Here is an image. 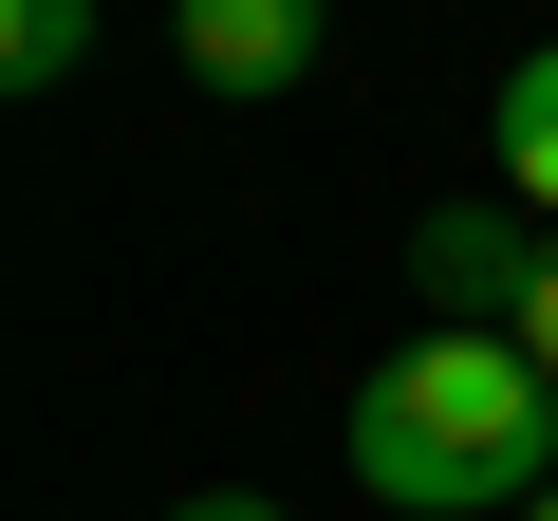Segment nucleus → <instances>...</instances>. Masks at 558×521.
<instances>
[{
    "instance_id": "39448f33",
    "label": "nucleus",
    "mask_w": 558,
    "mask_h": 521,
    "mask_svg": "<svg viewBox=\"0 0 558 521\" xmlns=\"http://www.w3.org/2000/svg\"><path fill=\"white\" fill-rule=\"evenodd\" d=\"M94 57V0H0V94H57Z\"/></svg>"
},
{
    "instance_id": "f03ea898",
    "label": "nucleus",
    "mask_w": 558,
    "mask_h": 521,
    "mask_svg": "<svg viewBox=\"0 0 558 521\" xmlns=\"http://www.w3.org/2000/svg\"><path fill=\"white\" fill-rule=\"evenodd\" d=\"M410 280H428V336H521L539 242H521V205H428L410 223Z\"/></svg>"
},
{
    "instance_id": "423d86ee",
    "label": "nucleus",
    "mask_w": 558,
    "mask_h": 521,
    "mask_svg": "<svg viewBox=\"0 0 558 521\" xmlns=\"http://www.w3.org/2000/svg\"><path fill=\"white\" fill-rule=\"evenodd\" d=\"M521 354L558 373V242H539V299H521Z\"/></svg>"
},
{
    "instance_id": "7ed1b4c3",
    "label": "nucleus",
    "mask_w": 558,
    "mask_h": 521,
    "mask_svg": "<svg viewBox=\"0 0 558 521\" xmlns=\"http://www.w3.org/2000/svg\"><path fill=\"white\" fill-rule=\"evenodd\" d=\"M317 38H336V0H168V57L205 75V94H299L317 75Z\"/></svg>"
},
{
    "instance_id": "20e7f679",
    "label": "nucleus",
    "mask_w": 558,
    "mask_h": 521,
    "mask_svg": "<svg viewBox=\"0 0 558 521\" xmlns=\"http://www.w3.org/2000/svg\"><path fill=\"white\" fill-rule=\"evenodd\" d=\"M484 149H502V205L521 223H558V38L502 75V112H484Z\"/></svg>"
},
{
    "instance_id": "6e6552de",
    "label": "nucleus",
    "mask_w": 558,
    "mask_h": 521,
    "mask_svg": "<svg viewBox=\"0 0 558 521\" xmlns=\"http://www.w3.org/2000/svg\"><path fill=\"white\" fill-rule=\"evenodd\" d=\"M521 521H558V484H539V502H521Z\"/></svg>"
},
{
    "instance_id": "0eeeda50",
    "label": "nucleus",
    "mask_w": 558,
    "mask_h": 521,
    "mask_svg": "<svg viewBox=\"0 0 558 521\" xmlns=\"http://www.w3.org/2000/svg\"><path fill=\"white\" fill-rule=\"evenodd\" d=\"M168 521H279V502H260V484H205V502H168Z\"/></svg>"
},
{
    "instance_id": "f257e3e1",
    "label": "nucleus",
    "mask_w": 558,
    "mask_h": 521,
    "mask_svg": "<svg viewBox=\"0 0 558 521\" xmlns=\"http://www.w3.org/2000/svg\"><path fill=\"white\" fill-rule=\"evenodd\" d=\"M354 484L391 521H521L558 484V373L521 336H410L354 391Z\"/></svg>"
}]
</instances>
